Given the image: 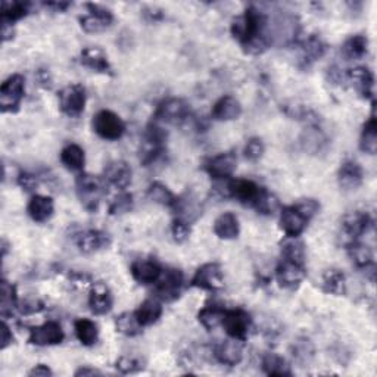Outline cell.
I'll return each mask as SVG.
<instances>
[{
	"label": "cell",
	"instance_id": "cell-30",
	"mask_svg": "<svg viewBox=\"0 0 377 377\" xmlns=\"http://www.w3.org/2000/svg\"><path fill=\"white\" fill-rule=\"evenodd\" d=\"M374 106H376V102L373 101L372 115L364 124L361 137H360V149L369 155H374L377 152V120L374 114Z\"/></svg>",
	"mask_w": 377,
	"mask_h": 377
},
{
	"label": "cell",
	"instance_id": "cell-44",
	"mask_svg": "<svg viewBox=\"0 0 377 377\" xmlns=\"http://www.w3.org/2000/svg\"><path fill=\"white\" fill-rule=\"evenodd\" d=\"M327 141L324 134L319 130V128H310L306 130L302 136V146L305 151L313 152V154H319L321 149L326 146Z\"/></svg>",
	"mask_w": 377,
	"mask_h": 377
},
{
	"label": "cell",
	"instance_id": "cell-19",
	"mask_svg": "<svg viewBox=\"0 0 377 377\" xmlns=\"http://www.w3.org/2000/svg\"><path fill=\"white\" fill-rule=\"evenodd\" d=\"M77 246L78 250L84 254H93L108 250L111 246V237L102 230H86L77 236Z\"/></svg>",
	"mask_w": 377,
	"mask_h": 377
},
{
	"label": "cell",
	"instance_id": "cell-47",
	"mask_svg": "<svg viewBox=\"0 0 377 377\" xmlns=\"http://www.w3.org/2000/svg\"><path fill=\"white\" fill-rule=\"evenodd\" d=\"M264 152H265V145L263 142V138L260 137H251L243 147V155L246 160L251 162L260 161Z\"/></svg>",
	"mask_w": 377,
	"mask_h": 377
},
{
	"label": "cell",
	"instance_id": "cell-22",
	"mask_svg": "<svg viewBox=\"0 0 377 377\" xmlns=\"http://www.w3.org/2000/svg\"><path fill=\"white\" fill-rule=\"evenodd\" d=\"M214 356L218 363H221L224 365H230V367L237 365L243 358L242 341H237L232 337L229 341L220 342L218 345H215Z\"/></svg>",
	"mask_w": 377,
	"mask_h": 377
},
{
	"label": "cell",
	"instance_id": "cell-2",
	"mask_svg": "<svg viewBox=\"0 0 377 377\" xmlns=\"http://www.w3.org/2000/svg\"><path fill=\"white\" fill-rule=\"evenodd\" d=\"M105 183L106 182L104 180V177H97L87 173H83L77 177L75 187L78 199H80L82 205L88 212H95L99 208L102 196L106 192Z\"/></svg>",
	"mask_w": 377,
	"mask_h": 377
},
{
	"label": "cell",
	"instance_id": "cell-51",
	"mask_svg": "<svg viewBox=\"0 0 377 377\" xmlns=\"http://www.w3.org/2000/svg\"><path fill=\"white\" fill-rule=\"evenodd\" d=\"M18 184L21 186L25 192H33L37 187V178L33 174L28 173H21L18 175Z\"/></svg>",
	"mask_w": 377,
	"mask_h": 377
},
{
	"label": "cell",
	"instance_id": "cell-1",
	"mask_svg": "<svg viewBox=\"0 0 377 377\" xmlns=\"http://www.w3.org/2000/svg\"><path fill=\"white\" fill-rule=\"evenodd\" d=\"M267 24H269L267 15L255 6H250L242 15L233 19L230 32L246 53L258 55L270 46V38L265 36Z\"/></svg>",
	"mask_w": 377,
	"mask_h": 377
},
{
	"label": "cell",
	"instance_id": "cell-40",
	"mask_svg": "<svg viewBox=\"0 0 377 377\" xmlns=\"http://www.w3.org/2000/svg\"><path fill=\"white\" fill-rule=\"evenodd\" d=\"M29 3L27 2H2L0 5V12H2V23L5 24H14L15 21L27 16L29 14Z\"/></svg>",
	"mask_w": 377,
	"mask_h": 377
},
{
	"label": "cell",
	"instance_id": "cell-43",
	"mask_svg": "<svg viewBox=\"0 0 377 377\" xmlns=\"http://www.w3.org/2000/svg\"><path fill=\"white\" fill-rule=\"evenodd\" d=\"M145 360L137 355H123L115 363V369L123 374L138 373L145 369Z\"/></svg>",
	"mask_w": 377,
	"mask_h": 377
},
{
	"label": "cell",
	"instance_id": "cell-26",
	"mask_svg": "<svg viewBox=\"0 0 377 377\" xmlns=\"http://www.w3.org/2000/svg\"><path fill=\"white\" fill-rule=\"evenodd\" d=\"M346 78H348V82L363 97H373L374 75L369 68L365 66L352 68L346 73Z\"/></svg>",
	"mask_w": 377,
	"mask_h": 377
},
{
	"label": "cell",
	"instance_id": "cell-55",
	"mask_svg": "<svg viewBox=\"0 0 377 377\" xmlns=\"http://www.w3.org/2000/svg\"><path fill=\"white\" fill-rule=\"evenodd\" d=\"M75 377H86V376H101V372H97L95 369H92V367H82V369H78L75 373H74Z\"/></svg>",
	"mask_w": 377,
	"mask_h": 377
},
{
	"label": "cell",
	"instance_id": "cell-31",
	"mask_svg": "<svg viewBox=\"0 0 377 377\" xmlns=\"http://www.w3.org/2000/svg\"><path fill=\"white\" fill-rule=\"evenodd\" d=\"M19 308L16 286L2 280L0 283V315L6 319V317L12 315L15 310Z\"/></svg>",
	"mask_w": 377,
	"mask_h": 377
},
{
	"label": "cell",
	"instance_id": "cell-10",
	"mask_svg": "<svg viewBox=\"0 0 377 377\" xmlns=\"http://www.w3.org/2000/svg\"><path fill=\"white\" fill-rule=\"evenodd\" d=\"M87 14L80 18V25L86 33H102L114 23V15L106 8H102L95 3L86 5Z\"/></svg>",
	"mask_w": 377,
	"mask_h": 377
},
{
	"label": "cell",
	"instance_id": "cell-14",
	"mask_svg": "<svg viewBox=\"0 0 377 377\" xmlns=\"http://www.w3.org/2000/svg\"><path fill=\"white\" fill-rule=\"evenodd\" d=\"M237 167V158L233 152H224L211 158L205 164V170L214 180H227L233 175Z\"/></svg>",
	"mask_w": 377,
	"mask_h": 377
},
{
	"label": "cell",
	"instance_id": "cell-36",
	"mask_svg": "<svg viewBox=\"0 0 377 377\" xmlns=\"http://www.w3.org/2000/svg\"><path fill=\"white\" fill-rule=\"evenodd\" d=\"M263 370L267 376H292V369L291 365L287 364V361L283 358V356L277 355L274 352H269L263 356Z\"/></svg>",
	"mask_w": 377,
	"mask_h": 377
},
{
	"label": "cell",
	"instance_id": "cell-37",
	"mask_svg": "<svg viewBox=\"0 0 377 377\" xmlns=\"http://www.w3.org/2000/svg\"><path fill=\"white\" fill-rule=\"evenodd\" d=\"M226 311L221 305H206L197 314V320L206 330H214L218 326H223Z\"/></svg>",
	"mask_w": 377,
	"mask_h": 377
},
{
	"label": "cell",
	"instance_id": "cell-39",
	"mask_svg": "<svg viewBox=\"0 0 377 377\" xmlns=\"http://www.w3.org/2000/svg\"><path fill=\"white\" fill-rule=\"evenodd\" d=\"M74 330L77 339L84 346H93L97 342L99 330L95 321L88 319H78L74 323Z\"/></svg>",
	"mask_w": 377,
	"mask_h": 377
},
{
	"label": "cell",
	"instance_id": "cell-28",
	"mask_svg": "<svg viewBox=\"0 0 377 377\" xmlns=\"http://www.w3.org/2000/svg\"><path fill=\"white\" fill-rule=\"evenodd\" d=\"M301 52H302V61L306 64V66H308L326 55L327 43L319 34H311L301 43Z\"/></svg>",
	"mask_w": 377,
	"mask_h": 377
},
{
	"label": "cell",
	"instance_id": "cell-33",
	"mask_svg": "<svg viewBox=\"0 0 377 377\" xmlns=\"http://www.w3.org/2000/svg\"><path fill=\"white\" fill-rule=\"evenodd\" d=\"M61 162L69 171H82L86 164V154L83 147L75 143L66 145L61 151Z\"/></svg>",
	"mask_w": 377,
	"mask_h": 377
},
{
	"label": "cell",
	"instance_id": "cell-6",
	"mask_svg": "<svg viewBox=\"0 0 377 377\" xmlns=\"http://www.w3.org/2000/svg\"><path fill=\"white\" fill-rule=\"evenodd\" d=\"M59 109L69 118L80 117L86 106V90L82 84H69L59 92Z\"/></svg>",
	"mask_w": 377,
	"mask_h": 377
},
{
	"label": "cell",
	"instance_id": "cell-46",
	"mask_svg": "<svg viewBox=\"0 0 377 377\" xmlns=\"http://www.w3.org/2000/svg\"><path fill=\"white\" fill-rule=\"evenodd\" d=\"M132 210H133V195L127 193L124 191H121V193H118L108 206L109 215H121V214L130 212Z\"/></svg>",
	"mask_w": 377,
	"mask_h": 377
},
{
	"label": "cell",
	"instance_id": "cell-32",
	"mask_svg": "<svg viewBox=\"0 0 377 377\" xmlns=\"http://www.w3.org/2000/svg\"><path fill=\"white\" fill-rule=\"evenodd\" d=\"M321 289L324 293L343 296L346 293V277L337 269H329L323 274Z\"/></svg>",
	"mask_w": 377,
	"mask_h": 377
},
{
	"label": "cell",
	"instance_id": "cell-21",
	"mask_svg": "<svg viewBox=\"0 0 377 377\" xmlns=\"http://www.w3.org/2000/svg\"><path fill=\"white\" fill-rule=\"evenodd\" d=\"M364 182V171L363 167L354 161H345L339 171H337V183L343 188V191H356Z\"/></svg>",
	"mask_w": 377,
	"mask_h": 377
},
{
	"label": "cell",
	"instance_id": "cell-42",
	"mask_svg": "<svg viewBox=\"0 0 377 377\" xmlns=\"http://www.w3.org/2000/svg\"><path fill=\"white\" fill-rule=\"evenodd\" d=\"M282 258L305 264V247L297 237H287L282 243Z\"/></svg>",
	"mask_w": 377,
	"mask_h": 377
},
{
	"label": "cell",
	"instance_id": "cell-23",
	"mask_svg": "<svg viewBox=\"0 0 377 377\" xmlns=\"http://www.w3.org/2000/svg\"><path fill=\"white\" fill-rule=\"evenodd\" d=\"M242 115V105L233 96H223L212 106L211 117L215 121H233Z\"/></svg>",
	"mask_w": 377,
	"mask_h": 377
},
{
	"label": "cell",
	"instance_id": "cell-34",
	"mask_svg": "<svg viewBox=\"0 0 377 377\" xmlns=\"http://www.w3.org/2000/svg\"><path fill=\"white\" fill-rule=\"evenodd\" d=\"M348 254L352 264L356 267V269H360L361 271L365 270L367 267H370L374 264V256H373V251L369 245H364L358 241H354L348 243Z\"/></svg>",
	"mask_w": 377,
	"mask_h": 377
},
{
	"label": "cell",
	"instance_id": "cell-54",
	"mask_svg": "<svg viewBox=\"0 0 377 377\" xmlns=\"http://www.w3.org/2000/svg\"><path fill=\"white\" fill-rule=\"evenodd\" d=\"M45 6L53 9L55 12H64L69 6H71V3L69 2H47V3H45Z\"/></svg>",
	"mask_w": 377,
	"mask_h": 377
},
{
	"label": "cell",
	"instance_id": "cell-29",
	"mask_svg": "<svg viewBox=\"0 0 377 377\" xmlns=\"http://www.w3.org/2000/svg\"><path fill=\"white\" fill-rule=\"evenodd\" d=\"M137 321L141 323L142 327H147L155 324L162 315V305L156 300H146L143 301L138 308L134 311Z\"/></svg>",
	"mask_w": 377,
	"mask_h": 377
},
{
	"label": "cell",
	"instance_id": "cell-18",
	"mask_svg": "<svg viewBox=\"0 0 377 377\" xmlns=\"http://www.w3.org/2000/svg\"><path fill=\"white\" fill-rule=\"evenodd\" d=\"M310 220L297 211L295 205L284 206L280 212V229L287 237H297L304 233Z\"/></svg>",
	"mask_w": 377,
	"mask_h": 377
},
{
	"label": "cell",
	"instance_id": "cell-45",
	"mask_svg": "<svg viewBox=\"0 0 377 377\" xmlns=\"http://www.w3.org/2000/svg\"><path fill=\"white\" fill-rule=\"evenodd\" d=\"M279 199H277V197L270 193L269 191H267V188L263 187V191L260 193V196H258V199L256 202L254 204V208L258 211V212H261L264 215H270V214H274L277 210H279Z\"/></svg>",
	"mask_w": 377,
	"mask_h": 377
},
{
	"label": "cell",
	"instance_id": "cell-15",
	"mask_svg": "<svg viewBox=\"0 0 377 377\" xmlns=\"http://www.w3.org/2000/svg\"><path fill=\"white\" fill-rule=\"evenodd\" d=\"M132 276L133 279L141 284H154L162 274V267L155 258H143V260H137L132 264Z\"/></svg>",
	"mask_w": 377,
	"mask_h": 377
},
{
	"label": "cell",
	"instance_id": "cell-17",
	"mask_svg": "<svg viewBox=\"0 0 377 377\" xmlns=\"http://www.w3.org/2000/svg\"><path fill=\"white\" fill-rule=\"evenodd\" d=\"M373 221L370 215L363 211L350 212L343 217L342 220V232L346 237H350V242L358 241L364 233L369 232ZM348 242V243H350Z\"/></svg>",
	"mask_w": 377,
	"mask_h": 377
},
{
	"label": "cell",
	"instance_id": "cell-13",
	"mask_svg": "<svg viewBox=\"0 0 377 377\" xmlns=\"http://www.w3.org/2000/svg\"><path fill=\"white\" fill-rule=\"evenodd\" d=\"M261 191L263 187H260L252 180H246V178H233V180L226 184L227 196L234 197L241 204L251 206H254V204L256 202Z\"/></svg>",
	"mask_w": 377,
	"mask_h": 377
},
{
	"label": "cell",
	"instance_id": "cell-50",
	"mask_svg": "<svg viewBox=\"0 0 377 377\" xmlns=\"http://www.w3.org/2000/svg\"><path fill=\"white\" fill-rule=\"evenodd\" d=\"M14 343V335L11 327H9L5 321L0 324V350H6L9 345Z\"/></svg>",
	"mask_w": 377,
	"mask_h": 377
},
{
	"label": "cell",
	"instance_id": "cell-12",
	"mask_svg": "<svg viewBox=\"0 0 377 377\" xmlns=\"http://www.w3.org/2000/svg\"><path fill=\"white\" fill-rule=\"evenodd\" d=\"M65 339V333L62 327L56 321H46L42 326L32 327L29 329L28 343L36 346H52L62 343Z\"/></svg>",
	"mask_w": 377,
	"mask_h": 377
},
{
	"label": "cell",
	"instance_id": "cell-52",
	"mask_svg": "<svg viewBox=\"0 0 377 377\" xmlns=\"http://www.w3.org/2000/svg\"><path fill=\"white\" fill-rule=\"evenodd\" d=\"M45 308L43 302L40 301H25L23 305H19V311L23 314H34Z\"/></svg>",
	"mask_w": 377,
	"mask_h": 377
},
{
	"label": "cell",
	"instance_id": "cell-16",
	"mask_svg": "<svg viewBox=\"0 0 377 377\" xmlns=\"http://www.w3.org/2000/svg\"><path fill=\"white\" fill-rule=\"evenodd\" d=\"M132 167L123 160L111 161L104 170V180L108 184L117 187L118 191H125L132 183Z\"/></svg>",
	"mask_w": 377,
	"mask_h": 377
},
{
	"label": "cell",
	"instance_id": "cell-7",
	"mask_svg": "<svg viewBox=\"0 0 377 377\" xmlns=\"http://www.w3.org/2000/svg\"><path fill=\"white\" fill-rule=\"evenodd\" d=\"M191 117V105L184 99L171 97L164 101L158 106L155 112L156 123H168V124H180L188 120Z\"/></svg>",
	"mask_w": 377,
	"mask_h": 377
},
{
	"label": "cell",
	"instance_id": "cell-8",
	"mask_svg": "<svg viewBox=\"0 0 377 377\" xmlns=\"http://www.w3.org/2000/svg\"><path fill=\"white\" fill-rule=\"evenodd\" d=\"M192 286L208 292L221 291L224 287L223 269L218 263H208L197 269L192 279Z\"/></svg>",
	"mask_w": 377,
	"mask_h": 377
},
{
	"label": "cell",
	"instance_id": "cell-3",
	"mask_svg": "<svg viewBox=\"0 0 377 377\" xmlns=\"http://www.w3.org/2000/svg\"><path fill=\"white\" fill-rule=\"evenodd\" d=\"M25 95V78L21 74H14L0 86V109L2 112H18Z\"/></svg>",
	"mask_w": 377,
	"mask_h": 377
},
{
	"label": "cell",
	"instance_id": "cell-25",
	"mask_svg": "<svg viewBox=\"0 0 377 377\" xmlns=\"http://www.w3.org/2000/svg\"><path fill=\"white\" fill-rule=\"evenodd\" d=\"M80 62L83 66L96 73L112 74V66L108 61L106 53L99 47H86L80 53Z\"/></svg>",
	"mask_w": 377,
	"mask_h": 377
},
{
	"label": "cell",
	"instance_id": "cell-38",
	"mask_svg": "<svg viewBox=\"0 0 377 377\" xmlns=\"http://www.w3.org/2000/svg\"><path fill=\"white\" fill-rule=\"evenodd\" d=\"M146 195L152 202L167 208H171V210L177 204V197L174 196V193L161 182H154L151 186H149Z\"/></svg>",
	"mask_w": 377,
	"mask_h": 377
},
{
	"label": "cell",
	"instance_id": "cell-4",
	"mask_svg": "<svg viewBox=\"0 0 377 377\" xmlns=\"http://www.w3.org/2000/svg\"><path fill=\"white\" fill-rule=\"evenodd\" d=\"M92 127L99 137L111 142L120 141L125 133V123L123 118L112 111H108V109H102L93 117Z\"/></svg>",
	"mask_w": 377,
	"mask_h": 377
},
{
	"label": "cell",
	"instance_id": "cell-41",
	"mask_svg": "<svg viewBox=\"0 0 377 377\" xmlns=\"http://www.w3.org/2000/svg\"><path fill=\"white\" fill-rule=\"evenodd\" d=\"M115 329L118 333L124 336L134 337L142 333L143 327L137 321L134 313H123L115 319Z\"/></svg>",
	"mask_w": 377,
	"mask_h": 377
},
{
	"label": "cell",
	"instance_id": "cell-11",
	"mask_svg": "<svg viewBox=\"0 0 377 377\" xmlns=\"http://www.w3.org/2000/svg\"><path fill=\"white\" fill-rule=\"evenodd\" d=\"M223 326L227 335L233 337V339L243 342L247 339V335H250V330L252 327V319L251 315L242 308L229 310L226 311Z\"/></svg>",
	"mask_w": 377,
	"mask_h": 377
},
{
	"label": "cell",
	"instance_id": "cell-27",
	"mask_svg": "<svg viewBox=\"0 0 377 377\" xmlns=\"http://www.w3.org/2000/svg\"><path fill=\"white\" fill-rule=\"evenodd\" d=\"M214 233L224 241L236 239L241 233V224L239 218H237L233 212H224L217 218L214 223Z\"/></svg>",
	"mask_w": 377,
	"mask_h": 377
},
{
	"label": "cell",
	"instance_id": "cell-49",
	"mask_svg": "<svg viewBox=\"0 0 377 377\" xmlns=\"http://www.w3.org/2000/svg\"><path fill=\"white\" fill-rule=\"evenodd\" d=\"M295 206L297 208V211L306 218V220H311V218L320 210V204L315 199H310V197L308 199H302L300 202H296Z\"/></svg>",
	"mask_w": 377,
	"mask_h": 377
},
{
	"label": "cell",
	"instance_id": "cell-24",
	"mask_svg": "<svg viewBox=\"0 0 377 377\" xmlns=\"http://www.w3.org/2000/svg\"><path fill=\"white\" fill-rule=\"evenodd\" d=\"M27 212L36 223H46L55 212V204L51 196L34 195L28 202Z\"/></svg>",
	"mask_w": 377,
	"mask_h": 377
},
{
	"label": "cell",
	"instance_id": "cell-48",
	"mask_svg": "<svg viewBox=\"0 0 377 377\" xmlns=\"http://www.w3.org/2000/svg\"><path fill=\"white\" fill-rule=\"evenodd\" d=\"M191 233H192L191 221L184 220V218L177 217L175 220L173 221V226H171V234H173L174 242L184 243L188 239Z\"/></svg>",
	"mask_w": 377,
	"mask_h": 377
},
{
	"label": "cell",
	"instance_id": "cell-20",
	"mask_svg": "<svg viewBox=\"0 0 377 377\" xmlns=\"http://www.w3.org/2000/svg\"><path fill=\"white\" fill-rule=\"evenodd\" d=\"M112 305L114 296L112 292L109 291V287L102 282L95 283L90 295H88V306H90V311L95 315H105L112 310Z\"/></svg>",
	"mask_w": 377,
	"mask_h": 377
},
{
	"label": "cell",
	"instance_id": "cell-53",
	"mask_svg": "<svg viewBox=\"0 0 377 377\" xmlns=\"http://www.w3.org/2000/svg\"><path fill=\"white\" fill-rule=\"evenodd\" d=\"M28 376L29 377H49V376H53V372L45 364H37L34 369L28 372Z\"/></svg>",
	"mask_w": 377,
	"mask_h": 377
},
{
	"label": "cell",
	"instance_id": "cell-5",
	"mask_svg": "<svg viewBox=\"0 0 377 377\" xmlns=\"http://www.w3.org/2000/svg\"><path fill=\"white\" fill-rule=\"evenodd\" d=\"M184 274L178 269H167L156 282L155 295L162 302H174L182 295Z\"/></svg>",
	"mask_w": 377,
	"mask_h": 377
},
{
	"label": "cell",
	"instance_id": "cell-9",
	"mask_svg": "<svg viewBox=\"0 0 377 377\" xmlns=\"http://www.w3.org/2000/svg\"><path fill=\"white\" fill-rule=\"evenodd\" d=\"M306 277L305 264L296 263L282 258L280 263L276 267V279L279 284L284 289L295 291L301 286L304 279Z\"/></svg>",
	"mask_w": 377,
	"mask_h": 377
},
{
	"label": "cell",
	"instance_id": "cell-35",
	"mask_svg": "<svg viewBox=\"0 0 377 377\" xmlns=\"http://www.w3.org/2000/svg\"><path fill=\"white\" fill-rule=\"evenodd\" d=\"M369 51V40L363 34L351 36L348 40L342 45V55L348 59V61H358L367 55Z\"/></svg>",
	"mask_w": 377,
	"mask_h": 377
}]
</instances>
